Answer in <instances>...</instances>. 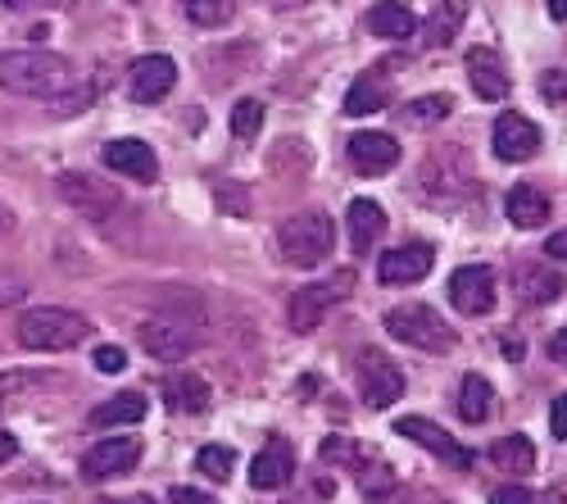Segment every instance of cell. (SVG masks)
Listing matches in <instances>:
<instances>
[{"label": "cell", "instance_id": "obj_1", "mask_svg": "<svg viewBox=\"0 0 567 504\" xmlns=\"http://www.w3.org/2000/svg\"><path fill=\"white\" fill-rule=\"evenodd\" d=\"M0 86H6L10 96L64 101L69 91L78 86V73L55 51H6L0 55Z\"/></svg>", "mask_w": 567, "mask_h": 504}, {"label": "cell", "instance_id": "obj_2", "mask_svg": "<svg viewBox=\"0 0 567 504\" xmlns=\"http://www.w3.org/2000/svg\"><path fill=\"white\" fill-rule=\"evenodd\" d=\"M91 332V318L73 313V309H55V305H37L19 318V346L37 350V354H64L73 346H82Z\"/></svg>", "mask_w": 567, "mask_h": 504}, {"label": "cell", "instance_id": "obj_3", "mask_svg": "<svg viewBox=\"0 0 567 504\" xmlns=\"http://www.w3.org/2000/svg\"><path fill=\"white\" fill-rule=\"evenodd\" d=\"M337 246V218L322 209H305L277 227V255L291 268H318Z\"/></svg>", "mask_w": 567, "mask_h": 504}, {"label": "cell", "instance_id": "obj_4", "mask_svg": "<svg viewBox=\"0 0 567 504\" xmlns=\"http://www.w3.org/2000/svg\"><path fill=\"white\" fill-rule=\"evenodd\" d=\"M386 332L404 346H417V350H450L454 346V328L445 323V318L432 309V305H395L386 309Z\"/></svg>", "mask_w": 567, "mask_h": 504}, {"label": "cell", "instance_id": "obj_5", "mask_svg": "<svg viewBox=\"0 0 567 504\" xmlns=\"http://www.w3.org/2000/svg\"><path fill=\"white\" fill-rule=\"evenodd\" d=\"M354 378H359V395L368 409H391L400 395H404V373L400 363L386 354V350H363L359 363H354Z\"/></svg>", "mask_w": 567, "mask_h": 504}, {"label": "cell", "instance_id": "obj_6", "mask_svg": "<svg viewBox=\"0 0 567 504\" xmlns=\"http://www.w3.org/2000/svg\"><path fill=\"white\" fill-rule=\"evenodd\" d=\"M495 300H499V278H495L491 264H463V268H454V278H450V305L463 318L491 313Z\"/></svg>", "mask_w": 567, "mask_h": 504}, {"label": "cell", "instance_id": "obj_7", "mask_svg": "<svg viewBox=\"0 0 567 504\" xmlns=\"http://www.w3.org/2000/svg\"><path fill=\"white\" fill-rule=\"evenodd\" d=\"M350 287H354V272H350V268L332 272L327 282H309V287H300V291L291 296V328H296V332H313V328L322 323V313L332 309L337 300L350 296Z\"/></svg>", "mask_w": 567, "mask_h": 504}, {"label": "cell", "instance_id": "obj_8", "mask_svg": "<svg viewBox=\"0 0 567 504\" xmlns=\"http://www.w3.org/2000/svg\"><path fill=\"white\" fill-rule=\"evenodd\" d=\"M141 464V441L136 436H105L82 454V477L86 482H110Z\"/></svg>", "mask_w": 567, "mask_h": 504}, {"label": "cell", "instance_id": "obj_9", "mask_svg": "<svg viewBox=\"0 0 567 504\" xmlns=\"http://www.w3.org/2000/svg\"><path fill=\"white\" fill-rule=\"evenodd\" d=\"M395 436H409L413 445H422V450H432L436 460H445L450 469H472L477 464V454H472L467 445H458L445 428H436L432 419H422V414H409V419H400L395 423Z\"/></svg>", "mask_w": 567, "mask_h": 504}, {"label": "cell", "instance_id": "obj_10", "mask_svg": "<svg viewBox=\"0 0 567 504\" xmlns=\"http://www.w3.org/2000/svg\"><path fill=\"white\" fill-rule=\"evenodd\" d=\"M491 146H495V155H499V160H508V164H527V160H536V155H540V127H536L532 119H523V114L504 110V114L495 119Z\"/></svg>", "mask_w": 567, "mask_h": 504}, {"label": "cell", "instance_id": "obj_11", "mask_svg": "<svg viewBox=\"0 0 567 504\" xmlns=\"http://www.w3.org/2000/svg\"><path fill=\"white\" fill-rule=\"evenodd\" d=\"M436 264V250L427 241H409V246H395L377 259V278L386 287H409V282H422Z\"/></svg>", "mask_w": 567, "mask_h": 504}, {"label": "cell", "instance_id": "obj_12", "mask_svg": "<svg viewBox=\"0 0 567 504\" xmlns=\"http://www.w3.org/2000/svg\"><path fill=\"white\" fill-rule=\"evenodd\" d=\"M173 82H177V64L168 55H141L132 64V73H127V91H132V101H141V105L164 101L173 91Z\"/></svg>", "mask_w": 567, "mask_h": 504}, {"label": "cell", "instance_id": "obj_13", "mask_svg": "<svg viewBox=\"0 0 567 504\" xmlns=\"http://www.w3.org/2000/svg\"><path fill=\"white\" fill-rule=\"evenodd\" d=\"M346 155L359 173L377 177V173H391L400 164V142L391 132H354L350 142H346Z\"/></svg>", "mask_w": 567, "mask_h": 504}, {"label": "cell", "instance_id": "obj_14", "mask_svg": "<svg viewBox=\"0 0 567 504\" xmlns=\"http://www.w3.org/2000/svg\"><path fill=\"white\" fill-rule=\"evenodd\" d=\"M296 477V450L287 436H272L250 464V486L255 491H281Z\"/></svg>", "mask_w": 567, "mask_h": 504}, {"label": "cell", "instance_id": "obj_15", "mask_svg": "<svg viewBox=\"0 0 567 504\" xmlns=\"http://www.w3.org/2000/svg\"><path fill=\"white\" fill-rule=\"evenodd\" d=\"M196 332L182 323V318H146L141 323V346H146V354L155 359H182L196 350Z\"/></svg>", "mask_w": 567, "mask_h": 504}, {"label": "cell", "instance_id": "obj_16", "mask_svg": "<svg viewBox=\"0 0 567 504\" xmlns=\"http://www.w3.org/2000/svg\"><path fill=\"white\" fill-rule=\"evenodd\" d=\"M101 160H105L110 173H123V177H136V182H155L159 177V160H155V151L146 142H141V136H118V142H110L101 151Z\"/></svg>", "mask_w": 567, "mask_h": 504}, {"label": "cell", "instance_id": "obj_17", "mask_svg": "<svg viewBox=\"0 0 567 504\" xmlns=\"http://www.w3.org/2000/svg\"><path fill=\"white\" fill-rule=\"evenodd\" d=\"M467 82L482 101H504L508 96V73L504 60L491 51V45H472L467 51Z\"/></svg>", "mask_w": 567, "mask_h": 504}, {"label": "cell", "instance_id": "obj_18", "mask_svg": "<svg viewBox=\"0 0 567 504\" xmlns=\"http://www.w3.org/2000/svg\"><path fill=\"white\" fill-rule=\"evenodd\" d=\"M55 192H60V200H69V205H78L86 214H101V209L118 205V192L110 187V182H96L91 173H64L55 182Z\"/></svg>", "mask_w": 567, "mask_h": 504}, {"label": "cell", "instance_id": "obj_19", "mask_svg": "<svg viewBox=\"0 0 567 504\" xmlns=\"http://www.w3.org/2000/svg\"><path fill=\"white\" fill-rule=\"evenodd\" d=\"M346 223H350V246L359 255H368L377 241H382V233H386V209L377 200H368V196H359V200H350Z\"/></svg>", "mask_w": 567, "mask_h": 504}, {"label": "cell", "instance_id": "obj_20", "mask_svg": "<svg viewBox=\"0 0 567 504\" xmlns=\"http://www.w3.org/2000/svg\"><path fill=\"white\" fill-rule=\"evenodd\" d=\"M363 23H368V32H372V37H382V41H404V37H413V32H417L413 10H409V6H400V0H377Z\"/></svg>", "mask_w": 567, "mask_h": 504}, {"label": "cell", "instance_id": "obj_21", "mask_svg": "<svg viewBox=\"0 0 567 504\" xmlns=\"http://www.w3.org/2000/svg\"><path fill=\"white\" fill-rule=\"evenodd\" d=\"M164 400H168V409H177V414H205L214 391L196 373H173V378H164Z\"/></svg>", "mask_w": 567, "mask_h": 504}, {"label": "cell", "instance_id": "obj_22", "mask_svg": "<svg viewBox=\"0 0 567 504\" xmlns=\"http://www.w3.org/2000/svg\"><path fill=\"white\" fill-rule=\"evenodd\" d=\"M146 419V395L141 391H118L114 400L91 409V428H123V423H141Z\"/></svg>", "mask_w": 567, "mask_h": 504}, {"label": "cell", "instance_id": "obj_23", "mask_svg": "<svg viewBox=\"0 0 567 504\" xmlns=\"http://www.w3.org/2000/svg\"><path fill=\"white\" fill-rule=\"evenodd\" d=\"M504 209L517 227H540L549 218V196L540 187H532V182H517V187L508 192V200H504Z\"/></svg>", "mask_w": 567, "mask_h": 504}, {"label": "cell", "instance_id": "obj_24", "mask_svg": "<svg viewBox=\"0 0 567 504\" xmlns=\"http://www.w3.org/2000/svg\"><path fill=\"white\" fill-rule=\"evenodd\" d=\"M350 119H368V114H382L386 110V86L377 73H363L346 86V105H341Z\"/></svg>", "mask_w": 567, "mask_h": 504}, {"label": "cell", "instance_id": "obj_25", "mask_svg": "<svg viewBox=\"0 0 567 504\" xmlns=\"http://www.w3.org/2000/svg\"><path fill=\"white\" fill-rule=\"evenodd\" d=\"M491 409H495V391L482 373H467L458 382V419L463 423H486L491 419Z\"/></svg>", "mask_w": 567, "mask_h": 504}, {"label": "cell", "instance_id": "obj_26", "mask_svg": "<svg viewBox=\"0 0 567 504\" xmlns=\"http://www.w3.org/2000/svg\"><path fill=\"white\" fill-rule=\"evenodd\" d=\"M491 464L504 469V473H532L536 469V445L523 432H508L491 445Z\"/></svg>", "mask_w": 567, "mask_h": 504}, {"label": "cell", "instance_id": "obj_27", "mask_svg": "<svg viewBox=\"0 0 567 504\" xmlns=\"http://www.w3.org/2000/svg\"><path fill=\"white\" fill-rule=\"evenodd\" d=\"M513 282H517V291H523V300L527 305H549L567 282L558 278V272H545L540 264H523L513 272Z\"/></svg>", "mask_w": 567, "mask_h": 504}, {"label": "cell", "instance_id": "obj_28", "mask_svg": "<svg viewBox=\"0 0 567 504\" xmlns=\"http://www.w3.org/2000/svg\"><path fill=\"white\" fill-rule=\"evenodd\" d=\"M359 491L368 495V504H382L391 491H395V477H391V469L377 460V454H359Z\"/></svg>", "mask_w": 567, "mask_h": 504}, {"label": "cell", "instance_id": "obj_29", "mask_svg": "<svg viewBox=\"0 0 567 504\" xmlns=\"http://www.w3.org/2000/svg\"><path fill=\"white\" fill-rule=\"evenodd\" d=\"M231 469H236V450L231 445H205L196 454V473L209 477V482H218V486L231 477Z\"/></svg>", "mask_w": 567, "mask_h": 504}, {"label": "cell", "instance_id": "obj_30", "mask_svg": "<svg viewBox=\"0 0 567 504\" xmlns=\"http://www.w3.org/2000/svg\"><path fill=\"white\" fill-rule=\"evenodd\" d=\"M458 23H463V6L458 0H445V6L432 14V23H427V45H450L454 37H458Z\"/></svg>", "mask_w": 567, "mask_h": 504}, {"label": "cell", "instance_id": "obj_31", "mask_svg": "<svg viewBox=\"0 0 567 504\" xmlns=\"http://www.w3.org/2000/svg\"><path fill=\"white\" fill-rule=\"evenodd\" d=\"M182 10L200 28H218V23H227L236 14V0H182Z\"/></svg>", "mask_w": 567, "mask_h": 504}, {"label": "cell", "instance_id": "obj_32", "mask_svg": "<svg viewBox=\"0 0 567 504\" xmlns=\"http://www.w3.org/2000/svg\"><path fill=\"white\" fill-rule=\"evenodd\" d=\"M450 110H454V101H450V96H422V101L404 105V123H413V127H427V123H441Z\"/></svg>", "mask_w": 567, "mask_h": 504}, {"label": "cell", "instance_id": "obj_33", "mask_svg": "<svg viewBox=\"0 0 567 504\" xmlns=\"http://www.w3.org/2000/svg\"><path fill=\"white\" fill-rule=\"evenodd\" d=\"M259 127H264V105H259V101H236V110H231V132L241 136V142H250V136H259Z\"/></svg>", "mask_w": 567, "mask_h": 504}, {"label": "cell", "instance_id": "obj_34", "mask_svg": "<svg viewBox=\"0 0 567 504\" xmlns=\"http://www.w3.org/2000/svg\"><path fill=\"white\" fill-rule=\"evenodd\" d=\"M491 504H558V491H527V486H495L491 491Z\"/></svg>", "mask_w": 567, "mask_h": 504}, {"label": "cell", "instance_id": "obj_35", "mask_svg": "<svg viewBox=\"0 0 567 504\" xmlns=\"http://www.w3.org/2000/svg\"><path fill=\"white\" fill-rule=\"evenodd\" d=\"M540 96H545V101H554V105H563V101H567V69H549V73L540 78Z\"/></svg>", "mask_w": 567, "mask_h": 504}, {"label": "cell", "instance_id": "obj_36", "mask_svg": "<svg viewBox=\"0 0 567 504\" xmlns=\"http://www.w3.org/2000/svg\"><path fill=\"white\" fill-rule=\"evenodd\" d=\"M96 369L101 373H123L127 369V350L123 346H101L96 350Z\"/></svg>", "mask_w": 567, "mask_h": 504}, {"label": "cell", "instance_id": "obj_37", "mask_svg": "<svg viewBox=\"0 0 567 504\" xmlns=\"http://www.w3.org/2000/svg\"><path fill=\"white\" fill-rule=\"evenodd\" d=\"M549 436L554 441H567V391L549 404Z\"/></svg>", "mask_w": 567, "mask_h": 504}, {"label": "cell", "instance_id": "obj_38", "mask_svg": "<svg viewBox=\"0 0 567 504\" xmlns=\"http://www.w3.org/2000/svg\"><path fill=\"white\" fill-rule=\"evenodd\" d=\"M395 504H450V500L441 491H432V486H409V491L395 495Z\"/></svg>", "mask_w": 567, "mask_h": 504}, {"label": "cell", "instance_id": "obj_39", "mask_svg": "<svg viewBox=\"0 0 567 504\" xmlns=\"http://www.w3.org/2000/svg\"><path fill=\"white\" fill-rule=\"evenodd\" d=\"M168 504H218V500L205 495V491H196V486H173L168 491Z\"/></svg>", "mask_w": 567, "mask_h": 504}, {"label": "cell", "instance_id": "obj_40", "mask_svg": "<svg viewBox=\"0 0 567 504\" xmlns=\"http://www.w3.org/2000/svg\"><path fill=\"white\" fill-rule=\"evenodd\" d=\"M23 278H0V305H19L23 300Z\"/></svg>", "mask_w": 567, "mask_h": 504}, {"label": "cell", "instance_id": "obj_41", "mask_svg": "<svg viewBox=\"0 0 567 504\" xmlns=\"http://www.w3.org/2000/svg\"><path fill=\"white\" fill-rule=\"evenodd\" d=\"M14 454H19V441H14V436H10L6 428H0V464H10Z\"/></svg>", "mask_w": 567, "mask_h": 504}, {"label": "cell", "instance_id": "obj_42", "mask_svg": "<svg viewBox=\"0 0 567 504\" xmlns=\"http://www.w3.org/2000/svg\"><path fill=\"white\" fill-rule=\"evenodd\" d=\"M545 255H554V259H567V233H554V237L545 241Z\"/></svg>", "mask_w": 567, "mask_h": 504}, {"label": "cell", "instance_id": "obj_43", "mask_svg": "<svg viewBox=\"0 0 567 504\" xmlns=\"http://www.w3.org/2000/svg\"><path fill=\"white\" fill-rule=\"evenodd\" d=\"M549 350H554V359H558V363H567V328L554 337V346H549Z\"/></svg>", "mask_w": 567, "mask_h": 504}, {"label": "cell", "instance_id": "obj_44", "mask_svg": "<svg viewBox=\"0 0 567 504\" xmlns=\"http://www.w3.org/2000/svg\"><path fill=\"white\" fill-rule=\"evenodd\" d=\"M549 14H554L558 23H567V0H549Z\"/></svg>", "mask_w": 567, "mask_h": 504}, {"label": "cell", "instance_id": "obj_45", "mask_svg": "<svg viewBox=\"0 0 567 504\" xmlns=\"http://www.w3.org/2000/svg\"><path fill=\"white\" fill-rule=\"evenodd\" d=\"M114 504H155L151 495H127V500H114Z\"/></svg>", "mask_w": 567, "mask_h": 504}, {"label": "cell", "instance_id": "obj_46", "mask_svg": "<svg viewBox=\"0 0 567 504\" xmlns=\"http://www.w3.org/2000/svg\"><path fill=\"white\" fill-rule=\"evenodd\" d=\"M6 227H10V214H6V209H0V233H6Z\"/></svg>", "mask_w": 567, "mask_h": 504}, {"label": "cell", "instance_id": "obj_47", "mask_svg": "<svg viewBox=\"0 0 567 504\" xmlns=\"http://www.w3.org/2000/svg\"><path fill=\"white\" fill-rule=\"evenodd\" d=\"M6 6H10V10H23V6H28V0H6Z\"/></svg>", "mask_w": 567, "mask_h": 504}]
</instances>
